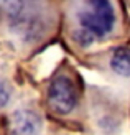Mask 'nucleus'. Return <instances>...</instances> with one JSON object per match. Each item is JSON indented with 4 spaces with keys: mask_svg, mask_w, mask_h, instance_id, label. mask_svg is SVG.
Instances as JSON below:
<instances>
[{
    "mask_svg": "<svg viewBox=\"0 0 130 135\" xmlns=\"http://www.w3.org/2000/svg\"><path fill=\"white\" fill-rule=\"evenodd\" d=\"M8 135H43V117L35 107H18L8 117Z\"/></svg>",
    "mask_w": 130,
    "mask_h": 135,
    "instance_id": "20e7f679",
    "label": "nucleus"
},
{
    "mask_svg": "<svg viewBox=\"0 0 130 135\" xmlns=\"http://www.w3.org/2000/svg\"><path fill=\"white\" fill-rule=\"evenodd\" d=\"M109 66L110 69L117 74V76L127 78L128 76V50L127 46H119L115 48L109 59Z\"/></svg>",
    "mask_w": 130,
    "mask_h": 135,
    "instance_id": "39448f33",
    "label": "nucleus"
},
{
    "mask_svg": "<svg viewBox=\"0 0 130 135\" xmlns=\"http://www.w3.org/2000/svg\"><path fill=\"white\" fill-rule=\"evenodd\" d=\"M0 20L20 43H31L46 30V17L38 0H0Z\"/></svg>",
    "mask_w": 130,
    "mask_h": 135,
    "instance_id": "f03ea898",
    "label": "nucleus"
},
{
    "mask_svg": "<svg viewBox=\"0 0 130 135\" xmlns=\"http://www.w3.org/2000/svg\"><path fill=\"white\" fill-rule=\"evenodd\" d=\"M79 91L73 74L66 71H59L51 79L46 91V102L48 107L58 115H68L78 105Z\"/></svg>",
    "mask_w": 130,
    "mask_h": 135,
    "instance_id": "7ed1b4c3",
    "label": "nucleus"
},
{
    "mask_svg": "<svg viewBox=\"0 0 130 135\" xmlns=\"http://www.w3.org/2000/svg\"><path fill=\"white\" fill-rule=\"evenodd\" d=\"M12 99V86L5 79L0 78V110L10 102Z\"/></svg>",
    "mask_w": 130,
    "mask_h": 135,
    "instance_id": "423d86ee",
    "label": "nucleus"
},
{
    "mask_svg": "<svg viewBox=\"0 0 130 135\" xmlns=\"http://www.w3.org/2000/svg\"><path fill=\"white\" fill-rule=\"evenodd\" d=\"M115 23L117 15L110 0H83L74 17L73 38L79 46L89 48L110 36Z\"/></svg>",
    "mask_w": 130,
    "mask_h": 135,
    "instance_id": "f257e3e1",
    "label": "nucleus"
}]
</instances>
